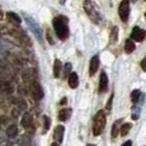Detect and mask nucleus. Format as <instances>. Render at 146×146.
<instances>
[{"label":"nucleus","instance_id":"17","mask_svg":"<svg viewBox=\"0 0 146 146\" xmlns=\"http://www.w3.org/2000/svg\"><path fill=\"white\" fill-rule=\"evenodd\" d=\"M62 62L58 58H56L54 60V66H53V74L55 78H58L60 76V72H62Z\"/></svg>","mask_w":146,"mask_h":146},{"label":"nucleus","instance_id":"8","mask_svg":"<svg viewBox=\"0 0 146 146\" xmlns=\"http://www.w3.org/2000/svg\"><path fill=\"white\" fill-rule=\"evenodd\" d=\"M131 37L134 41H136V42H142V41L145 40L146 31L139 28V27H134V28H133V31H132V33H131Z\"/></svg>","mask_w":146,"mask_h":146},{"label":"nucleus","instance_id":"41","mask_svg":"<svg viewBox=\"0 0 146 146\" xmlns=\"http://www.w3.org/2000/svg\"><path fill=\"white\" fill-rule=\"evenodd\" d=\"M145 17H146V13H145Z\"/></svg>","mask_w":146,"mask_h":146},{"label":"nucleus","instance_id":"1","mask_svg":"<svg viewBox=\"0 0 146 146\" xmlns=\"http://www.w3.org/2000/svg\"><path fill=\"white\" fill-rule=\"evenodd\" d=\"M68 18L65 15H56L53 19V29L55 31L56 36L60 41H66L69 37V27H68Z\"/></svg>","mask_w":146,"mask_h":146},{"label":"nucleus","instance_id":"9","mask_svg":"<svg viewBox=\"0 0 146 146\" xmlns=\"http://www.w3.org/2000/svg\"><path fill=\"white\" fill-rule=\"evenodd\" d=\"M108 86H109V78L107 73L103 70L100 74V80H99V92L102 94L108 90Z\"/></svg>","mask_w":146,"mask_h":146},{"label":"nucleus","instance_id":"42","mask_svg":"<svg viewBox=\"0 0 146 146\" xmlns=\"http://www.w3.org/2000/svg\"><path fill=\"white\" fill-rule=\"evenodd\" d=\"M145 1H146V0H145Z\"/></svg>","mask_w":146,"mask_h":146},{"label":"nucleus","instance_id":"2","mask_svg":"<svg viewBox=\"0 0 146 146\" xmlns=\"http://www.w3.org/2000/svg\"><path fill=\"white\" fill-rule=\"evenodd\" d=\"M82 6H84V10H85L87 17L89 18V20H91L92 23H95L97 25H101L104 22L100 8L98 7L92 0H85Z\"/></svg>","mask_w":146,"mask_h":146},{"label":"nucleus","instance_id":"21","mask_svg":"<svg viewBox=\"0 0 146 146\" xmlns=\"http://www.w3.org/2000/svg\"><path fill=\"white\" fill-rule=\"evenodd\" d=\"M7 135L9 136V137H11V139H13V137H15L17 136V134H18V126L15 124L10 125L9 127L7 129Z\"/></svg>","mask_w":146,"mask_h":146},{"label":"nucleus","instance_id":"38","mask_svg":"<svg viewBox=\"0 0 146 146\" xmlns=\"http://www.w3.org/2000/svg\"><path fill=\"white\" fill-rule=\"evenodd\" d=\"M51 146H59V145H58V143H52Z\"/></svg>","mask_w":146,"mask_h":146},{"label":"nucleus","instance_id":"13","mask_svg":"<svg viewBox=\"0 0 146 146\" xmlns=\"http://www.w3.org/2000/svg\"><path fill=\"white\" fill-rule=\"evenodd\" d=\"M79 85V78H78V75L76 73H70L68 76V86L72 88V89H76Z\"/></svg>","mask_w":146,"mask_h":146},{"label":"nucleus","instance_id":"28","mask_svg":"<svg viewBox=\"0 0 146 146\" xmlns=\"http://www.w3.org/2000/svg\"><path fill=\"white\" fill-rule=\"evenodd\" d=\"M113 98H114V94H111L109 100H108V103H107V107H106V110L110 112L111 111V107H112V101H113Z\"/></svg>","mask_w":146,"mask_h":146},{"label":"nucleus","instance_id":"24","mask_svg":"<svg viewBox=\"0 0 146 146\" xmlns=\"http://www.w3.org/2000/svg\"><path fill=\"white\" fill-rule=\"evenodd\" d=\"M142 96L141 94V91H139V89H135V90H133L131 94V100L133 103H136L137 101L139 100V97Z\"/></svg>","mask_w":146,"mask_h":146},{"label":"nucleus","instance_id":"31","mask_svg":"<svg viewBox=\"0 0 146 146\" xmlns=\"http://www.w3.org/2000/svg\"><path fill=\"white\" fill-rule=\"evenodd\" d=\"M141 67H142V69H143L144 72H146V56L142 59V62H141Z\"/></svg>","mask_w":146,"mask_h":146},{"label":"nucleus","instance_id":"16","mask_svg":"<svg viewBox=\"0 0 146 146\" xmlns=\"http://www.w3.org/2000/svg\"><path fill=\"white\" fill-rule=\"evenodd\" d=\"M121 126H122V119H119L117 120L113 125H112V130H111V136L112 139H115L119 134V132L121 130Z\"/></svg>","mask_w":146,"mask_h":146},{"label":"nucleus","instance_id":"15","mask_svg":"<svg viewBox=\"0 0 146 146\" xmlns=\"http://www.w3.org/2000/svg\"><path fill=\"white\" fill-rule=\"evenodd\" d=\"M32 122H33V117H32V115L30 114L29 112H25V113L22 115L21 125L24 127V129H27V127H29V126L32 125Z\"/></svg>","mask_w":146,"mask_h":146},{"label":"nucleus","instance_id":"4","mask_svg":"<svg viewBox=\"0 0 146 146\" xmlns=\"http://www.w3.org/2000/svg\"><path fill=\"white\" fill-rule=\"evenodd\" d=\"M107 124V117L103 110H99L97 112L94 119V125H92V134L95 136H99L104 130V126Z\"/></svg>","mask_w":146,"mask_h":146},{"label":"nucleus","instance_id":"14","mask_svg":"<svg viewBox=\"0 0 146 146\" xmlns=\"http://www.w3.org/2000/svg\"><path fill=\"white\" fill-rule=\"evenodd\" d=\"M117 38H119V28L117 25L112 27L111 31H110V35H109V44H115L117 42Z\"/></svg>","mask_w":146,"mask_h":146},{"label":"nucleus","instance_id":"36","mask_svg":"<svg viewBox=\"0 0 146 146\" xmlns=\"http://www.w3.org/2000/svg\"><path fill=\"white\" fill-rule=\"evenodd\" d=\"M2 18H3V12L0 10V20H2Z\"/></svg>","mask_w":146,"mask_h":146},{"label":"nucleus","instance_id":"7","mask_svg":"<svg viewBox=\"0 0 146 146\" xmlns=\"http://www.w3.org/2000/svg\"><path fill=\"white\" fill-rule=\"evenodd\" d=\"M119 15L120 19L123 22H126L130 15V1L129 0H122L119 6Z\"/></svg>","mask_w":146,"mask_h":146},{"label":"nucleus","instance_id":"6","mask_svg":"<svg viewBox=\"0 0 146 146\" xmlns=\"http://www.w3.org/2000/svg\"><path fill=\"white\" fill-rule=\"evenodd\" d=\"M30 90H31V95H32V97H33L35 100L40 101V100L43 99V97H44L43 88L40 85L38 81H36V80L32 81V82H31V86H30Z\"/></svg>","mask_w":146,"mask_h":146},{"label":"nucleus","instance_id":"11","mask_svg":"<svg viewBox=\"0 0 146 146\" xmlns=\"http://www.w3.org/2000/svg\"><path fill=\"white\" fill-rule=\"evenodd\" d=\"M64 133H65V127L63 125H57L54 130V139L56 141V143H62L64 139Z\"/></svg>","mask_w":146,"mask_h":146},{"label":"nucleus","instance_id":"25","mask_svg":"<svg viewBox=\"0 0 146 146\" xmlns=\"http://www.w3.org/2000/svg\"><path fill=\"white\" fill-rule=\"evenodd\" d=\"M43 133H46V132L50 130V127H51V119L47 117V115H43Z\"/></svg>","mask_w":146,"mask_h":146},{"label":"nucleus","instance_id":"40","mask_svg":"<svg viewBox=\"0 0 146 146\" xmlns=\"http://www.w3.org/2000/svg\"><path fill=\"white\" fill-rule=\"evenodd\" d=\"M132 1H133V2H135V1H136V0H132Z\"/></svg>","mask_w":146,"mask_h":146},{"label":"nucleus","instance_id":"35","mask_svg":"<svg viewBox=\"0 0 146 146\" xmlns=\"http://www.w3.org/2000/svg\"><path fill=\"white\" fill-rule=\"evenodd\" d=\"M67 102V98H63V99H62V101H60V104H65V103Z\"/></svg>","mask_w":146,"mask_h":146},{"label":"nucleus","instance_id":"18","mask_svg":"<svg viewBox=\"0 0 146 146\" xmlns=\"http://www.w3.org/2000/svg\"><path fill=\"white\" fill-rule=\"evenodd\" d=\"M32 139L28 134H23L18 139V145L19 146H31Z\"/></svg>","mask_w":146,"mask_h":146},{"label":"nucleus","instance_id":"5","mask_svg":"<svg viewBox=\"0 0 146 146\" xmlns=\"http://www.w3.org/2000/svg\"><path fill=\"white\" fill-rule=\"evenodd\" d=\"M10 35H12V36L15 37V38H17L19 42L21 44H23V45H29V46H31V40H30V37L28 36V34L23 31L22 29H20V28H12V31H11V34Z\"/></svg>","mask_w":146,"mask_h":146},{"label":"nucleus","instance_id":"23","mask_svg":"<svg viewBox=\"0 0 146 146\" xmlns=\"http://www.w3.org/2000/svg\"><path fill=\"white\" fill-rule=\"evenodd\" d=\"M11 31L12 28L8 27L7 24H0V34H3V35H10L11 34Z\"/></svg>","mask_w":146,"mask_h":146},{"label":"nucleus","instance_id":"34","mask_svg":"<svg viewBox=\"0 0 146 146\" xmlns=\"http://www.w3.org/2000/svg\"><path fill=\"white\" fill-rule=\"evenodd\" d=\"M122 146H132V142L131 141H127V142H125Z\"/></svg>","mask_w":146,"mask_h":146},{"label":"nucleus","instance_id":"20","mask_svg":"<svg viewBox=\"0 0 146 146\" xmlns=\"http://www.w3.org/2000/svg\"><path fill=\"white\" fill-rule=\"evenodd\" d=\"M124 51L127 53V54H131L133 52L135 51V44L132 40H126L125 41V46H124Z\"/></svg>","mask_w":146,"mask_h":146},{"label":"nucleus","instance_id":"32","mask_svg":"<svg viewBox=\"0 0 146 146\" xmlns=\"http://www.w3.org/2000/svg\"><path fill=\"white\" fill-rule=\"evenodd\" d=\"M27 131L29 132V133H31V134H32V133H34V131H35V129H34V127H33V126L31 125V126H29V127H27Z\"/></svg>","mask_w":146,"mask_h":146},{"label":"nucleus","instance_id":"37","mask_svg":"<svg viewBox=\"0 0 146 146\" xmlns=\"http://www.w3.org/2000/svg\"><path fill=\"white\" fill-rule=\"evenodd\" d=\"M65 1L66 0H59V3L60 5H65Z\"/></svg>","mask_w":146,"mask_h":146},{"label":"nucleus","instance_id":"10","mask_svg":"<svg viewBox=\"0 0 146 146\" xmlns=\"http://www.w3.org/2000/svg\"><path fill=\"white\" fill-rule=\"evenodd\" d=\"M99 66H100V59L98 55H95L92 58L90 59V64H89V75L90 76H94L97 70L99 69Z\"/></svg>","mask_w":146,"mask_h":146},{"label":"nucleus","instance_id":"30","mask_svg":"<svg viewBox=\"0 0 146 146\" xmlns=\"http://www.w3.org/2000/svg\"><path fill=\"white\" fill-rule=\"evenodd\" d=\"M11 115H12V117H15V119H17V117L20 115V110L17 109V108H15V109L11 110Z\"/></svg>","mask_w":146,"mask_h":146},{"label":"nucleus","instance_id":"29","mask_svg":"<svg viewBox=\"0 0 146 146\" xmlns=\"http://www.w3.org/2000/svg\"><path fill=\"white\" fill-rule=\"evenodd\" d=\"M72 67H73V66H72V64H70V63H67V64H66V65H65V69H64V76H63V77H66L68 74L70 73V70H72Z\"/></svg>","mask_w":146,"mask_h":146},{"label":"nucleus","instance_id":"19","mask_svg":"<svg viewBox=\"0 0 146 146\" xmlns=\"http://www.w3.org/2000/svg\"><path fill=\"white\" fill-rule=\"evenodd\" d=\"M70 117V109H62L58 112V120L62 122L67 121Z\"/></svg>","mask_w":146,"mask_h":146},{"label":"nucleus","instance_id":"33","mask_svg":"<svg viewBox=\"0 0 146 146\" xmlns=\"http://www.w3.org/2000/svg\"><path fill=\"white\" fill-rule=\"evenodd\" d=\"M6 141V136L2 134V133H0V143H2V142H5Z\"/></svg>","mask_w":146,"mask_h":146},{"label":"nucleus","instance_id":"22","mask_svg":"<svg viewBox=\"0 0 146 146\" xmlns=\"http://www.w3.org/2000/svg\"><path fill=\"white\" fill-rule=\"evenodd\" d=\"M131 127H132L131 123H124V124H122V126H121V130H120L121 136H125V135H127V133L130 132Z\"/></svg>","mask_w":146,"mask_h":146},{"label":"nucleus","instance_id":"27","mask_svg":"<svg viewBox=\"0 0 146 146\" xmlns=\"http://www.w3.org/2000/svg\"><path fill=\"white\" fill-rule=\"evenodd\" d=\"M46 38H47L48 43L51 44V45L55 44V41H54V38H53V35L51 34V29H48V28H46Z\"/></svg>","mask_w":146,"mask_h":146},{"label":"nucleus","instance_id":"39","mask_svg":"<svg viewBox=\"0 0 146 146\" xmlns=\"http://www.w3.org/2000/svg\"><path fill=\"white\" fill-rule=\"evenodd\" d=\"M87 146H96V145H94V144H88Z\"/></svg>","mask_w":146,"mask_h":146},{"label":"nucleus","instance_id":"12","mask_svg":"<svg viewBox=\"0 0 146 146\" xmlns=\"http://www.w3.org/2000/svg\"><path fill=\"white\" fill-rule=\"evenodd\" d=\"M7 19L8 21L15 25H20L22 23V19L20 18V15H17L15 12H12V11H8L7 12Z\"/></svg>","mask_w":146,"mask_h":146},{"label":"nucleus","instance_id":"26","mask_svg":"<svg viewBox=\"0 0 146 146\" xmlns=\"http://www.w3.org/2000/svg\"><path fill=\"white\" fill-rule=\"evenodd\" d=\"M15 103H17V107H18V109L20 110V111H25V110L28 109V104L25 102V100H23V99L17 100Z\"/></svg>","mask_w":146,"mask_h":146},{"label":"nucleus","instance_id":"3","mask_svg":"<svg viewBox=\"0 0 146 146\" xmlns=\"http://www.w3.org/2000/svg\"><path fill=\"white\" fill-rule=\"evenodd\" d=\"M23 15V19H24V21L27 23V25L29 27V29L31 30V32L34 34V37H35V40H36L38 43L41 44L42 46H44V34H43V29H42V27L38 24V22L33 18V17H31L29 15L28 13H22Z\"/></svg>","mask_w":146,"mask_h":146}]
</instances>
